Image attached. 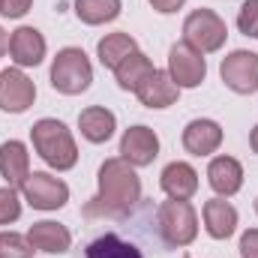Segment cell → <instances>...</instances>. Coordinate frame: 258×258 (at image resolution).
Wrapping results in <instances>:
<instances>
[{"label":"cell","instance_id":"obj_31","mask_svg":"<svg viewBox=\"0 0 258 258\" xmlns=\"http://www.w3.org/2000/svg\"><path fill=\"white\" fill-rule=\"evenodd\" d=\"M249 144H252V150L258 153V126L252 129V135H249Z\"/></svg>","mask_w":258,"mask_h":258},{"label":"cell","instance_id":"obj_27","mask_svg":"<svg viewBox=\"0 0 258 258\" xmlns=\"http://www.w3.org/2000/svg\"><path fill=\"white\" fill-rule=\"evenodd\" d=\"M30 3H33V0H3V3H0V15H6V18H21V15L30 9Z\"/></svg>","mask_w":258,"mask_h":258},{"label":"cell","instance_id":"obj_13","mask_svg":"<svg viewBox=\"0 0 258 258\" xmlns=\"http://www.w3.org/2000/svg\"><path fill=\"white\" fill-rule=\"evenodd\" d=\"M207 180H210L213 192L228 198V195L240 192V186H243V168H240V162L234 156H216L210 162V168H207Z\"/></svg>","mask_w":258,"mask_h":258},{"label":"cell","instance_id":"obj_21","mask_svg":"<svg viewBox=\"0 0 258 258\" xmlns=\"http://www.w3.org/2000/svg\"><path fill=\"white\" fill-rule=\"evenodd\" d=\"M132 51H138V48H135V39H132L129 33H108V36L99 39V45H96L99 63L108 66V69H117Z\"/></svg>","mask_w":258,"mask_h":258},{"label":"cell","instance_id":"obj_4","mask_svg":"<svg viewBox=\"0 0 258 258\" xmlns=\"http://www.w3.org/2000/svg\"><path fill=\"white\" fill-rule=\"evenodd\" d=\"M156 219H159L162 240L168 246H186V243H192L195 234H198V216H195L189 201H177V198L162 201Z\"/></svg>","mask_w":258,"mask_h":258},{"label":"cell","instance_id":"obj_14","mask_svg":"<svg viewBox=\"0 0 258 258\" xmlns=\"http://www.w3.org/2000/svg\"><path fill=\"white\" fill-rule=\"evenodd\" d=\"M162 189L168 192V198L177 201H189L198 192V171L189 162H171L162 171Z\"/></svg>","mask_w":258,"mask_h":258},{"label":"cell","instance_id":"obj_11","mask_svg":"<svg viewBox=\"0 0 258 258\" xmlns=\"http://www.w3.org/2000/svg\"><path fill=\"white\" fill-rule=\"evenodd\" d=\"M135 96H138V102H141V105H147V108H168V105H174V102H177L180 87L171 81V75H168V72L153 69V75H150L138 90H135Z\"/></svg>","mask_w":258,"mask_h":258},{"label":"cell","instance_id":"obj_3","mask_svg":"<svg viewBox=\"0 0 258 258\" xmlns=\"http://www.w3.org/2000/svg\"><path fill=\"white\" fill-rule=\"evenodd\" d=\"M90 81H93V66L81 48L57 51V57L51 63V87L57 93H66V96L84 93L90 87Z\"/></svg>","mask_w":258,"mask_h":258},{"label":"cell","instance_id":"obj_23","mask_svg":"<svg viewBox=\"0 0 258 258\" xmlns=\"http://www.w3.org/2000/svg\"><path fill=\"white\" fill-rule=\"evenodd\" d=\"M75 15L84 24H105L120 15V0H75Z\"/></svg>","mask_w":258,"mask_h":258},{"label":"cell","instance_id":"obj_7","mask_svg":"<svg viewBox=\"0 0 258 258\" xmlns=\"http://www.w3.org/2000/svg\"><path fill=\"white\" fill-rule=\"evenodd\" d=\"M219 75L225 81V87H231L234 93H255L258 90V54L255 51H231L222 66H219Z\"/></svg>","mask_w":258,"mask_h":258},{"label":"cell","instance_id":"obj_30","mask_svg":"<svg viewBox=\"0 0 258 258\" xmlns=\"http://www.w3.org/2000/svg\"><path fill=\"white\" fill-rule=\"evenodd\" d=\"M6 48H9V36H6V30L0 27V54H6Z\"/></svg>","mask_w":258,"mask_h":258},{"label":"cell","instance_id":"obj_18","mask_svg":"<svg viewBox=\"0 0 258 258\" xmlns=\"http://www.w3.org/2000/svg\"><path fill=\"white\" fill-rule=\"evenodd\" d=\"M204 225H207L210 237L225 240L237 228V210L222 198H210V201H204Z\"/></svg>","mask_w":258,"mask_h":258},{"label":"cell","instance_id":"obj_5","mask_svg":"<svg viewBox=\"0 0 258 258\" xmlns=\"http://www.w3.org/2000/svg\"><path fill=\"white\" fill-rule=\"evenodd\" d=\"M183 42H189L195 51L201 54H210V51H219L225 45V21L213 12V9H195L192 15H186L183 21Z\"/></svg>","mask_w":258,"mask_h":258},{"label":"cell","instance_id":"obj_20","mask_svg":"<svg viewBox=\"0 0 258 258\" xmlns=\"http://www.w3.org/2000/svg\"><path fill=\"white\" fill-rule=\"evenodd\" d=\"M114 75H117V84L123 87V90H138L150 75H153V63H150V57H144L141 51H132L123 63L114 69Z\"/></svg>","mask_w":258,"mask_h":258},{"label":"cell","instance_id":"obj_17","mask_svg":"<svg viewBox=\"0 0 258 258\" xmlns=\"http://www.w3.org/2000/svg\"><path fill=\"white\" fill-rule=\"evenodd\" d=\"M27 240H30V246L39 249V252L60 255V252L69 249L72 234L66 231L63 225H57V222H33L30 231H27Z\"/></svg>","mask_w":258,"mask_h":258},{"label":"cell","instance_id":"obj_16","mask_svg":"<svg viewBox=\"0 0 258 258\" xmlns=\"http://www.w3.org/2000/svg\"><path fill=\"white\" fill-rule=\"evenodd\" d=\"M0 174L6 177V183L12 189L30 177V156H27V147L21 141H6L0 147Z\"/></svg>","mask_w":258,"mask_h":258},{"label":"cell","instance_id":"obj_6","mask_svg":"<svg viewBox=\"0 0 258 258\" xmlns=\"http://www.w3.org/2000/svg\"><path fill=\"white\" fill-rule=\"evenodd\" d=\"M21 192L27 198V204L36 207V210H57L69 201V186L48 171H33L21 183Z\"/></svg>","mask_w":258,"mask_h":258},{"label":"cell","instance_id":"obj_19","mask_svg":"<svg viewBox=\"0 0 258 258\" xmlns=\"http://www.w3.org/2000/svg\"><path fill=\"white\" fill-rule=\"evenodd\" d=\"M114 114L108 111V108H102V105H90V108H84L81 114H78V129H81V135L87 138V141H93V144H102V141H108L111 138V132H114Z\"/></svg>","mask_w":258,"mask_h":258},{"label":"cell","instance_id":"obj_2","mask_svg":"<svg viewBox=\"0 0 258 258\" xmlns=\"http://www.w3.org/2000/svg\"><path fill=\"white\" fill-rule=\"evenodd\" d=\"M33 135V147L36 153L57 171H69L75 162H78V147L69 135V129L60 120H51V117H42L39 123H33L30 129Z\"/></svg>","mask_w":258,"mask_h":258},{"label":"cell","instance_id":"obj_22","mask_svg":"<svg viewBox=\"0 0 258 258\" xmlns=\"http://www.w3.org/2000/svg\"><path fill=\"white\" fill-rule=\"evenodd\" d=\"M87 258H144L135 243H129L117 234H102L87 246Z\"/></svg>","mask_w":258,"mask_h":258},{"label":"cell","instance_id":"obj_15","mask_svg":"<svg viewBox=\"0 0 258 258\" xmlns=\"http://www.w3.org/2000/svg\"><path fill=\"white\" fill-rule=\"evenodd\" d=\"M222 144V126L213 120H192L183 129V147L192 156H207Z\"/></svg>","mask_w":258,"mask_h":258},{"label":"cell","instance_id":"obj_33","mask_svg":"<svg viewBox=\"0 0 258 258\" xmlns=\"http://www.w3.org/2000/svg\"><path fill=\"white\" fill-rule=\"evenodd\" d=\"M0 3H3V0H0Z\"/></svg>","mask_w":258,"mask_h":258},{"label":"cell","instance_id":"obj_32","mask_svg":"<svg viewBox=\"0 0 258 258\" xmlns=\"http://www.w3.org/2000/svg\"><path fill=\"white\" fill-rule=\"evenodd\" d=\"M255 213H258V198H255Z\"/></svg>","mask_w":258,"mask_h":258},{"label":"cell","instance_id":"obj_10","mask_svg":"<svg viewBox=\"0 0 258 258\" xmlns=\"http://www.w3.org/2000/svg\"><path fill=\"white\" fill-rule=\"evenodd\" d=\"M159 153V138L150 126H132L120 138V159H126L132 168L150 165Z\"/></svg>","mask_w":258,"mask_h":258},{"label":"cell","instance_id":"obj_29","mask_svg":"<svg viewBox=\"0 0 258 258\" xmlns=\"http://www.w3.org/2000/svg\"><path fill=\"white\" fill-rule=\"evenodd\" d=\"M150 6H153L156 12L168 15V12H177V9L183 6V0H150Z\"/></svg>","mask_w":258,"mask_h":258},{"label":"cell","instance_id":"obj_26","mask_svg":"<svg viewBox=\"0 0 258 258\" xmlns=\"http://www.w3.org/2000/svg\"><path fill=\"white\" fill-rule=\"evenodd\" d=\"M237 27H240L243 36H255L258 39V0H246V3L240 6Z\"/></svg>","mask_w":258,"mask_h":258},{"label":"cell","instance_id":"obj_25","mask_svg":"<svg viewBox=\"0 0 258 258\" xmlns=\"http://www.w3.org/2000/svg\"><path fill=\"white\" fill-rule=\"evenodd\" d=\"M21 216V201H18V192L12 186H3L0 189V225H9Z\"/></svg>","mask_w":258,"mask_h":258},{"label":"cell","instance_id":"obj_1","mask_svg":"<svg viewBox=\"0 0 258 258\" xmlns=\"http://www.w3.org/2000/svg\"><path fill=\"white\" fill-rule=\"evenodd\" d=\"M141 198V180L126 159H105L99 168V192L84 207V213L93 216H123Z\"/></svg>","mask_w":258,"mask_h":258},{"label":"cell","instance_id":"obj_24","mask_svg":"<svg viewBox=\"0 0 258 258\" xmlns=\"http://www.w3.org/2000/svg\"><path fill=\"white\" fill-rule=\"evenodd\" d=\"M0 258H33V246L15 231H0Z\"/></svg>","mask_w":258,"mask_h":258},{"label":"cell","instance_id":"obj_8","mask_svg":"<svg viewBox=\"0 0 258 258\" xmlns=\"http://www.w3.org/2000/svg\"><path fill=\"white\" fill-rule=\"evenodd\" d=\"M168 75L177 87H198L207 75V63L189 42H177L168 51Z\"/></svg>","mask_w":258,"mask_h":258},{"label":"cell","instance_id":"obj_12","mask_svg":"<svg viewBox=\"0 0 258 258\" xmlns=\"http://www.w3.org/2000/svg\"><path fill=\"white\" fill-rule=\"evenodd\" d=\"M9 54L18 66H36L45 57V39L36 27H18L9 36Z\"/></svg>","mask_w":258,"mask_h":258},{"label":"cell","instance_id":"obj_28","mask_svg":"<svg viewBox=\"0 0 258 258\" xmlns=\"http://www.w3.org/2000/svg\"><path fill=\"white\" fill-rule=\"evenodd\" d=\"M240 255L258 258V228H249V231L240 237Z\"/></svg>","mask_w":258,"mask_h":258},{"label":"cell","instance_id":"obj_9","mask_svg":"<svg viewBox=\"0 0 258 258\" xmlns=\"http://www.w3.org/2000/svg\"><path fill=\"white\" fill-rule=\"evenodd\" d=\"M33 99H36V87L21 69H3L0 72V108L3 111L21 114L33 105Z\"/></svg>","mask_w":258,"mask_h":258}]
</instances>
